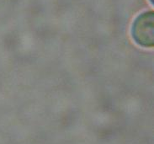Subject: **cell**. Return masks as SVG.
Wrapping results in <instances>:
<instances>
[{"label": "cell", "mask_w": 154, "mask_h": 144, "mask_svg": "<svg viewBox=\"0 0 154 144\" xmlns=\"http://www.w3.org/2000/svg\"><path fill=\"white\" fill-rule=\"evenodd\" d=\"M131 36L138 45L144 47L153 45V12L147 11L139 14L131 27Z\"/></svg>", "instance_id": "6da1fadb"}]
</instances>
